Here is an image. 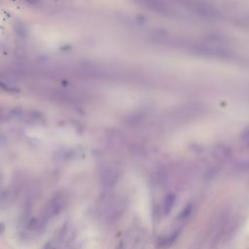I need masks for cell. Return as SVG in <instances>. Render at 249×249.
I'll return each instance as SVG.
<instances>
[{
  "label": "cell",
  "mask_w": 249,
  "mask_h": 249,
  "mask_svg": "<svg viewBox=\"0 0 249 249\" xmlns=\"http://www.w3.org/2000/svg\"><path fill=\"white\" fill-rule=\"evenodd\" d=\"M66 205V198L61 193H58L46 202L42 208V217L45 220L52 219L58 216Z\"/></svg>",
  "instance_id": "obj_1"
},
{
  "label": "cell",
  "mask_w": 249,
  "mask_h": 249,
  "mask_svg": "<svg viewBox=\"0 0 249 249\" xmlns=\"http://www.w3.org/2000/svg\"><path fill=\"white\" fill-rule=\"evenodd\" d=\"M117 181V173L112 169H108L102 174V184L106 188H110L115 185Z\"/></svg>",
  "instance_id": "obj_2"
},
{
  "label": "cell",
  "mask_w": 249,
  "mask_h": 249,
  "mask_svg": "<svg viewBox=\"0 0 249 249\" xmlns=\"http://www.w3.org/2000/svg\"><path fill=\"white\" fill-rule=\"evenodd\" d=\"M175 196L172 193H168L167 196L164 197V204H163V213L164 215H168L171 212L174 204H175Z\"/></svg>",
  "instance_id": "obj_3"
},
{
  "label": "cell",
  "mask_w": 249,
  "mask_h": 249,
  "mask_svg": "<svg viewBox=\"0 0 249 249\" xmlns=\"http://www.w3.org/2000/svg\"><path fill=\"white\" fill-rule=\"evenodd\" d=\"M177 236H178V234L177 233H174V234H168V236H167V237H162L158 241V246L161 247V248H168V247H169L170 245H172L175 241H176Z\"/></svg>",
  "instance_id": "obj_4"
},
{
  "label": "cell",
  "mask_w": 249,
  "mask_h": 249,
  "mask_svg": "<svg viewBox=\"0 0 249 249\" xmlns=\"http://www.w3.org/2000/svg\"><path fill=\"white\" fill-rule=\"evenodd\" d=\"M213 154H214V156L216 157V158L223 159L229 153H228V151H227V148H226L225 146H219V147H216V149L213 151Z\"/></svg>",
  "instance_id": "obj_5"
},
{
  "label": "cell",
  "mask_w": 249,
  "mask_h": 249,
  "mask_svg": "<svg viewBox=\"0 0 249 249\" xmlns=\"http://www.w3.org/2000/svg\"><path fill=\"white\" fill-rule=\"evenodd\" d=\"M237 24L239 26L241 27L243 29H246V30H249V15H244V16H241L239 19L237 21Z\"/></svg>",
  "instance_id": "obj_6"
},
{
  "label": "cell",
  "mask_w": 249,
  "mask_h": 249,
  "mask_svg": "<svg viewBox=\"0 0 249 249\" xmlns=\"http://www.w3.org/2000/svg\"><path fill=\"white\" fill-rule=\"evenodd\" d=\"M192 209H193L192 204H188V205H186L185 207H184V209L181 211L180 215H179V218L182 219V220L187 219V218L189 217V216L191 215V213H192Z\"/></svg>",
  "instance_id": "obj_7"
},
{
  "label": "cell",
  "mask_w": 249,
  "mask_h": 249,
  "mask_svg": "<svg viewBox=\"0 0 249 249\" xmlns=\"http://www.w3.org/2000/svg\"><path fill=\"white\" fill-rule=\"evenodd\" d=\"M44 249H56V248H55L53 245H51L50 243H48V244H46V246L44 247Z\"/></svg>",
  "instance_id": "obj_8"
}]
</instances>
